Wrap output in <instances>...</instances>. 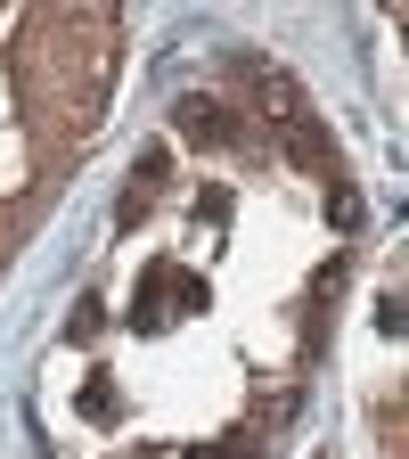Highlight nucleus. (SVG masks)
<instances>
[{
  "instance_id": "nucleus-1",
  "label": "nucleus",
  "mask_w": 409,
  "mask_h": 459,
  "mask_svg": "<svg viewBox=\"0 0 409 459\" xmlns=\"http://www.w3.org/2000/svg\"><path fill=\"white\" fill-rule=\"evenodd\" d=\"M172 124H181L197 148H221V140H238V115H229V107H213V99H181V107H172Z\"/></svg>"
},
{
  "instance_id": "nucleus-2",
  "label": "nucleus",
  "mask_w": 409,
  "mask_h": 459,
  "mask_svg": "<svg viewBox=\"0 0 409 459\" xmlns=\"http://www.w3.org/2000/svg\"><path fill=\"white\" fill-rule=\"evenodd\" d=\"M328 213H336V230H361V197H353V189H336Z\"/></svg>"
}]
</instances>
